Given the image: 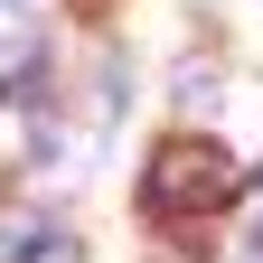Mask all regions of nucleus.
I'll return each instance as SVG.
<instances>
[{
  "label": "nucleus",
  "instance_id": "f257e3e1",
  "mask_svg": "<svg viewBox=\"0 0 263 263\" xmlns=\"http://www.w3.org/2000/svg\"><path fill=\"white\" fill-rule=\"evenodd\" d=\"M235 188H245V170L207 132H170V141L151 151V170H141V207L151 216H216Z\"/></svg>",
  "mask_w": 263,
  "mask_h": 263
},
{
  "label": "nucleus",
  "instance_id": "f03ea898",
  "mask_svg": "<svg viewBox=\"0 0 263 263\" xmlns=\"http://www.w3.org/2000/svg\"><path fill=\"white\" fill-rule=\"evenodd\" d=\"M10 263H76V245H66L57 226H19V235H10Z\"/></svg>",
  "mask_w": 263,
  "mask_h": 263
}]
</instances>
